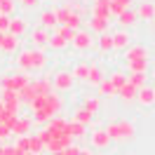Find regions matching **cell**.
Masks as SVG:
<instances>
[{
	"mask_svg": "<svg viewBox=\"0 0 155 155\" xmlns=\"http://www.w3.org/2000/svg\"><path fill=\"white\" fill-rule=\"evenodd\" d=\"M33 110V122L38 125H47L52 117H57L64 108V99L59 97V92H49V94H38L28 104Z\"/></svg>",
	"mask_w": 155,
	"mask_h": 155,
	"instance_id": "cell-1",
	"label": "cell"
},
{
	"mask_svg": "<svg viewBox=\"0 0 155 155\" xmlns=\"http://www.w3.org/2000/svg\"><path fill=\"white\" fill-rule=\"evenodd\" d=\"M106 134L110 136V141L113 143H127V141H132L136 136V127L132 120H125V117H120V120H110L106 127Z\"/></svg>",
	"mask_w": 155,
	"mask_h": 155,
	"instance_id": "cell-2",
	"label": "cell"
},
{
	"mask_svg": "<svg viewBox=\"0 0 155 155\" xmlns=\"http://www.w3.org/2000/svg\"><path fill=\"white\" fill-rule=\"evenodd\" d=\"M57 12V21L61 24V26H66V28H73V31H80V26H82V17L80 14H75L73 10H68L66 5L64 7H59Z\"/></svg>",
	"mask_w": 155,
	"mask_h": 155,
	"instance_id": "cell-3",
	"label": "cell"
},
{
	"mask_svg": "<svg viewBox=\"0 0 155 155\" xmlns=\"http://www.w3.org/2000/svg\"><path fill=\"white\" fill-rule=\"evenodd\" d=\"M73 85H75V80H73V73H71V71H59L57 75L52 78V89H57L59 94L71 92Z\"/></svg>",
	"mask_w": 155,
	"mask_h": 155,
	"instance_id": "cell-4",
	"label": "cell"
},
{
	"mask_svg": "<svg viewBox=\"0 0 155 155\" xmlns=\"http://www.w3.org/2000/svg\"><path fill=\"white\" fill-rule=\"evenodd\" d=\"M127 61H150V52L146 45H129L125 49V64Z\"/></svg>",
	"mask_w": 155,
	"mask_h": 155,
	"instance_id": "cell-5",
	"label": "cell"
},
{
	"mask_svg": "<svg viewBox=\"0 0 155 155\" xmlns=\"http://www.w3.org/2000/svg\"><path fill=\"white\" fill-rule=\"evenodd\" d=\"M136 17L139 19H143V21H150L155 19V0H141V2H136Z\"/></svg>",
	"mask_w": 155,
	"mask_h": 155,
	"instance_id": "cell-6",
	"label": "cell"
},
{
	"mask_svg": "<svg viewBox=\"0 0 155 155\" xmlns=\"http://www.w3.org/2000/svg\"><path fill=\"white\" fill-rule=\"evenodd\" d=\"M75 49H80V52H85V49H89L92 45H94V35H92V31H75V38H73V42H71Z\"/></svg>",
	"mask_w": 155,
	"mask_h": 155,
	"instance_id": "cell-7",
	"label": "cell"
},
{
	"mask_svg": "<svg viewBox=\"0 0 155 155\" xmlns=\"http://www.w3.org/2000/svg\"><path fill=\"white\" fill-rule=\"evenodd\" d=\"M136 104L143 106V108L155 106V87L153 85H143V87L136 92Z\"/></svg>",
	"mask_w": 155,
	"mask_h": 155,
	"instance_id": "cell-8",
	"label": "cell"
},
{
	"mask_svg": "<svg viewBox=\"0 0 155 155\" xmlns=\"http://www.w3.org/2000/svg\"><path fill=\"white\" fill-rule=\"evenodd\" d=\"M89 143H92V148H97V150H106L113 141H110V136L106 134V129H94V132L89 134Z\"/></svg>",
	"mask_w": 155,
	"mask_h": 155,
	"instance_id": "cell-9",
	"label": "cell"
},
{
	"mask_svg": "<svg viewBox=\"0 0 155 155\" xmlns=\"http://www.w3.org/2000/svg\"><path fill=\"white\" fill-rule=\"evenodd\" d=\"M110 38H113V49H115V52H125V49L132 45V35H129V31H125V28H120L117 33H113Z\"/></svg>",
	"mask_w": 155,
	"mask_h": 155,
	"instance_id": "cell-10",
	"label": "cell"
},
{
	"mask_svg": "<svg viewBox=\"0 0 155 155\" xmlns=\"http://www.w3.org/2000/svg\"><path fill=\"white\" fill-rule=\"evenodd\" d=\"M115 19H117V26H120V28H125V31H129L132 26H136V24H139V17H136L134 10L122 12V14H117Z\"/></svg>",
	"mask_w": 155,
	"mask_h": 155,
	"instance_id": "cell-11",
	"label": "cell"
},
{
	"mask_svg": "<svg viewBox=\"0 0 155 155\" xmlns=\"http://www.w3.org/2000/svg\"><path fill=\"white\" fill-rule=\"evenodd\" d=\"M92 17L110 19V0H94L92 2Z\"/></svg>",
	"mask_w": 155,
	"mask_h": 155,
	"instance_id": "cell-12",
	"label": "cell"
},
{
	"mask_svg": "<svg viewBox=\"0 0 155 155\" xmlns=\"http://www.w3.org/2000/svg\"><path fill=\"white\" fill-rule=\"evenodd\" d=\"M104 78H106V75H104V68L99 66V64H89V68H87V80H85L87 85L97 87V85L104 80Z\"/></svg>",
	"mask_w": 155,
	"mask_h": 155,
	"instance_id": "cell-13",
	"label": "cell"
},
{
	"mask_svg": "<svg viewBox=\"0 0 155 155\" xmlns=\"http://www.w3.org/2000/svg\"><path fill=\"white\" fill-rule=\"evenodd\" d=\"M97 97L99 99H113V97H117V89L110 85L108 78H104V80L97 85Z\"/></svg>",
	"mask_w": 155,
	"mask_h": 155,
	"instance_id": "cell-14",
	"label": "cell"
},
{
	"mask_svg": "<svg viewBox=\"0 0 155 155\" xmlns=\"http://www.w3.org/2000/svg\"><path fill=\"white\" fill-rule=\"evenodd\" d=\"M17 47H19V38H17V35H12V33H2V40H0V52L12 54Z\"/></svg>",
	"mask_w": 155,
	"mask_h": 155,
	"instance_id": "cell-15",
	"label": "cell"
},
{
	"mask_svg": "<svg viewBox=\"0 0 155 155\" xmlns=\"http://www.w3.org/2000/svg\"><path fill=\"white\" fill-rule=\"evenodd\" d=\"M31 42H33L38 49L45 47V45H49V31L42 28V26H40V28H35L33 33H31Z\"/></svg>",
	"mask_w": 155,
	"mask_h": 155,
	"instance_id": "cell-16",
	"label": "cell"
},
{
	"mask_svg": "<svg viewBox=\"0 0 155 155\" xmlns=\"http://www.w3.org/2000/svg\"><path fill=\"white\" fill-rule=\"evenodd\" d=\"M17 64L24 73H31L33 71V49H24L19 52V57H17Z\"/></svg>",
	"mask_w": 155,
	"mask_h": 155,
	"instance_id": "cell-17",
	"label": "cell"
},
{
	"mask_svg": "<svg viewBox=\"0 0 155 155\" xmlns=\"http://www.w3.org/2000/svg\"><path fill=\"white\" fill-rule=\"evenodd\" d=\"M31 125H33L31 117H17V122H14V127H12V134H14V136L31 134Z\"/></svg>",
	"mask_w": 155,
	"mask_h": 155,
	"instance_id": "cell-18",
	"label": "cell"
},
{
	"mask_svg": "<svg viewBox=\"0 0 155 155\" xmlns=\"http://www.w3.org/2000/svg\"><path fill=\"white\" fill-rule=\"evenodd\" d=\"M136 92H139V89H136L134 85H129V82H125L122 87L117 89V97L122 99L125 104H132V101H136Z\"/></svg>",
	"mask_w": 155,
	"mask_h": 155,
	"instance_id": "cell-19",
	"label": "cell"
},
{
	"mask_svg": "<svg viewBox=\"0 0 155 155\" xmlns=\"http://www.w3.org/2000/svg\"><path fill=\"white\" fill-rule=\"evenodd\" d=\"M132 5H134V0H110V14L117 17V14H122V12L132 10Z\"/></svg>",
	"mask_w": 155,
	"mask_h": 155,
	"instance_id": "cell-20",
	"label": "cell"
},
{
	"mask_svg": "<svg viewBox=\"0 0 155 155\" xmlns=\"http://www.w3.org/2000/svg\"><path fill=\"white\" fill-rule=\"evenodd\" d=\"M97 45H99V52H101V54L113 52V38H110V33H99Z\"/></svg>",
	"mask_w": 155,
	"mask_h": 155,
	"instance_id": "cell-21",
	"label": "cell"
},
{
	"mask_svg": "<svg viewBox=\"0 0 155 155\" xmlns=\"http://www.w3.org/2000/svg\"><path fill=\"white\" fill-rule=\"evenodd\" d=\"M59 21H57V12L54 10H45L42 14H40V26L42 28H54Z\"/></svg>",
	"mask_w": 155,
	"mask_h": 155,
	"instance_id": "cell-22",
	"label": "cell"
},
{
	"mask_svg": "<svg viewBox=\"0 0 155 155\" xmlns=\"http://www.w3.org/2000/svg\"><path fill=\"white\" fill-rule=\"evenodd\" d=\"M108 24H110L108 19L92 17V19H89V31H92V33H106V31H108Z\"/></svg>",
	"mask_w": 155,
	"mask_h": 155,
	"instance_id": "cell-23",
	"label": "cell"
},
{
	"mask_svg": "<svg viewBox=\"0 0 155 155\" xmlns=\"http://www.w3.org/2000/svg\"><path fill=\"white\" fill-rule=\"evenodd\" d=\"M80 108H85V110H89L92 115H97L99 108H101V99H99V97H85V99H82V106H80Z\"/></svg>",
	"mask_w": 155,
	"mask_h": 155,
	"instance_id": "cell-24",
	"label": "cell"
},
{
	"mask_svg": "<svg viewBox=\"0 0 155 155\" xmlns=\"http://www.w3.org/2000/svg\"><path fill=\"white\" fill-rule=\"evenodd\" d=\"M71 120H75V122H80V125L89 127V125H92V120H94V115H92L89 110H85V108H78L75 113H73V117H71Z\"/></svg>",
	"mask_w": 155,
	"mask_h": 155,
	"instance_id": "cell-25",
	"label": "cell"
},
{
	"mask_svg": "<svg viewBox=\"0 0 155 155\" xmlns=\"http://www.w3.org/2000/svg\"><path fill=\"white\" fill-rule=\"evenodd\" d=\"M127 82L134 85L136 89H141L143 85H148V73H129V75H127Z\"/></svg>",
	"mask_w": 155,
	"mask_h": 155,
	"instance_id": "cell-26",
	"label": "cell"
},
{
	"mask_svg": "<svg viewBox=\"0 0 155 155\" xmlns=\"http://www.w3.org/2000/svg\"><path fill=\"white\" fill-rule=\"evenodd\" d=\"M7 33L21 38V35L26 33V21H24V19H10V31H7Z\"/></svg>",
	"mask_w": 155,
	"mask_h": 155,
	"instance_id": "cell-27",
	"label": "cell"
},
{
	"mask_svg": "<svg viewBox=\"0 0 155 155\" xmlns=\"http://www.w3.org/2000/svg\"><path fill=\"white\" fill-rule=\"evenodd\" d=\"M28 153H35V155L45 153V146H42L38 134H28Z\"/></svg>",
	"mask_w": 155,
	"mask_h": 155,
	"instance_id": "cell-28",
	"label": "cell"
},
{
	"mask_svg": "<svg viewBox=\"0 0 155 155\" xmlns=\"http://www.w3.org/2000/svg\"><path fill=\"white\" fill-rule=\"evenodd\" d=\"M47 66V54L42 49H33V71H42Z\"/></svg>",
	"mask_w": 155,
	"mask_h": 155,
	"instance_id": "cell-29",
	"label": "cell"
},
{
	"mask_svg": "<svg viewBox=\"0 0 155 155\" xmlns=\"http://www.w3.org/2000/svg\"><path fill=\"white\" fill-rule=\"evenodd\" d=\"M68 127H71V136L73 139H85L87 136V127L75 122V120H68Z\"/></svg>",
	"mask_w": 155,
	"mask_h": 155,
	"instance_id": "cell-30",
	"label": "cell"
},
{
	"mask_svg": "<svg viewBox=\"0 0 155 155\" xmlns=\"http://www.w3.org/2000/svg\"><path fill=\"white\" fill-rule=\"evenodd\" d=\"M87 68H89V64L87 61H80L71 73H73V80H80V82H85L87 80Z\"/></svg>",
	"mask_w": 155,
	"mask_h": 155,
	"instance_id": "cell-31",
	"label": "cell"
},
{
	"mask_svg": "<svg viewBox=\"0 0 155 155\" xmlns=\"http://www.w3.org/2000/svg\"><path fill=\"white\" fill-rule=\"evenodd\" d=\"M49 47L57 49V52H61V49H66V47H68V40L64 38V35L54 33V35H49Z\"/></svg>",
	"mask_w": 155,
	"mask_h": 155,
	"instance_id": "cell-32",
	"label": "cell"
},
{
	"mask_svg": "<svg viewBox=\"0 0 155 155\" xmlns=\"http://www.w3.org/2000/svg\"><path fill=\"white\" fill-rule=\"evenodd\" d=\"M148 64L150 61H127L125 66L129 73H148Z\"/></svg>",
	"mask_w": 155,
	"mask_h": 155,
	"instance_id": "cell-33",
	"label": "cell"
},
{
	"mask_svg": "<svg viewBox=\"0 0 155 155\" xmlns=\"http://www.w3.org/2000/svg\"><path fill=\"white\" fill-rule=\"evenodd\" d=\"M108 80H110V85H113V87H115V89H120V87H122V85H125V82H127V75H125V73H122V71H113Z\"/></svg>",
	"mask_w": 155,
	"mask_h": 155,
	"instance_id": "cell-34",
	"label": "cell"
},
{
	"mask_svg": "<svg viewBox=\"0 0 155 155\" xmlns=\"http://www.w3.org/2000/svg\"><path fill=\"white\" fill-rule=\"evenodd\" d=\"M12 12H14V2L12 0H0V14L2 17H12Z\"/></svg>",
	"mask_w": 155,
	"mask_h": 155,
	"instance_id": "cell-35",
	"label": "cell"
},
{
	"mask_svg": "<svg viewBox=\"0 0 155 155\" xmlns=\"http://www.w3.org/2000/svg\"><path fill=\"white\" fill-rule=\"evenodd\" d=\"M2 155H21L14 146H2Z\"/></svg>",
	"mask_w": 155,
	"mask_h": 155,
	"instance_id": "cell-36",
	"label": "cell"
},
{
	"mask_svg": "<svg viewBox=\"0 0 155 155\" xmlns=\"http://www.w3.org/2000/svg\"><path fill=\"white\" fill-rule=\"evenodd\" d=\"M78 153H80V148H78V146H73V143L68 146V148H64V155H78Z\"/></svg>",
	"mask_w": 155,
	"mask_h": 155,
	"instance_id": "cell-37",
	"label": "cell"
},
{
	"mask_svg": "<svg viewBox=\"0 0 155 155\" xmlns=\"http://www.w3.org/2000/svg\"><path fill=\"white\" fill-rule=\"evenodd\" d=\"M38 2H40V0H21V5H24V7H35Z\"/></svg>",
	"mask_w": 155,
	"mask_h": 155,
	"instance_id": "cell-38",
	"label": "cell"
},
{
	"mask_svg": "<svg viewBox=\"0 0 155 155\" xmlns=\"http://www.w3.org/2000/svg\"><path fill=\"white\" fill-rule=\"evenodd\" d=\"M78 155H94V153H92L89 148H80V153H78Z\"/></svg>",
	"mask_w": 155,
	"mask_h": 155,
	"instance_id": "cell-39",
	"label": "cell"
},
{
	"mask_svg": "<svg viewBox=\"0 0 155 155\" xmlns=\"http://www.w3.org/2000/svg\"><path fill=\"white\" fill-rule=\"evenodd\" d=\"M150 33H153V35H155V19L150 21Z\"/></svg>",
	"mask_w": 155,
	"mask_h": 155,
	"instance_id": "cell-40",
	"label": "cell"
},
{
	"mask_svg": "<svg viewBox=\"0 0 155 155\" xmlns=\"http://www.w3.org/2000/svg\"><path fill=\"white\" fill-rule=\"evenodd\" d=\"M2 108H5V106H2V101H0V113H2Z\"/></svg>",
	"mask_w": 155,
	"mask_h": 155,
	"instance_id": "cell-41",
	"label": "cell"
},
{
	"mask_svg": "<svg viewBox=\"0 0 155 155\" xmlns=\"http://www.w3.org/2000/svg\"><path fill=\"white\" fill-rule=\"evenodd\" d=\"M21 155H35V153H21Z\"/></svg>",
	"mask_w": 155,
	"mask_h": 155,
	"instance_id": "cell-42",
	"label": "cell"
},
{
	"mask_svg": "<svg viewBox=\"0 0 155 155\" xmlns=\"http://www.w3.org/2000/svg\"><path fill=\"white\" fill-rule=\"evenodd\" d=\"M0 40H2V33H0Z\"/></svg>",
	"mask_w": 155,
	"mask_h": 155,
	"instance_id": "cell-43",
	"label": "cell"
}]
</instances>
